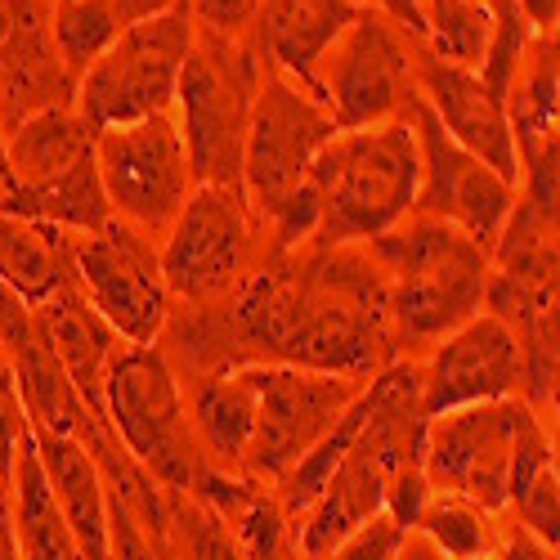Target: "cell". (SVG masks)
<instances>
[{
  "instance_id": "1",
  "label": "cell",
  "mask_w": 560,
  "mask_h": 560,
  "mask_svg": "<svg viewBox=\"0 0 560 560\" xmlns=\"http://www.w3.org/2000/svg\"><path fill=\"white\" fill-rule=\"evenodd\" d=\"M158 350L179 382L256 363L372 382L399 359L386 318V273L363 243L265 252L224 301L175 305Z\"/></svg>"
},
{
  "instance_id": "2",
  "label": "cell",
  "mask_w": 560,
  "mask_h": 560,
  "mask_svg": "<svg viewBox=\"0 0 560 560\" xmlns=\"http://www.w3.org/2000/svg\"><path fill=\"white\" fill-rule=\"evenodd\" d=\"M386 273V318L399 359H417L485 310L489 247L448 220L412 211L363 243Z\"/></svg>"
},
{
  "instance_id": "3",
  "label": "cell",
  "mask_w": 560,
  "mask_h": 560,
  "mask_svg": "<svg viewBox=\"0 0 560 560\" xmlns=\"http://www.w3.org/2000/svg\"><path fill=\"white\" fill-rule=\"evenodd\" d=\"M332 135L337 126L314 95H305L292 77L260 63V90L243 139L238 189L265 224L269 252H288L314 238L318 211L310 198V166Z\"/></svg>"
},
{
  "instance_id": "4",
  "label": "cell",
  "mask_w": 560,
  "mask_h": 560,
  "mask_svg": "<svg viewBox=\"0 0 560 560\" xmlns=\"http://www.w3.org/2000/svg\"><path fill=\"white\" fill-rule=\"evenodd\" d=\"M417 179H422V153L404 117L337 130L310 166V198L318 211L310 243L346 247L382 238L386 229L412 215Z\"/></svg>"
},
{
  "instance_id": "5",
  "label": "cell",
  "mask_w": 560,
  "mask_h": 560,
  "mask_svg": "<svg viewBox=\"0 0 560 560\" xmlns=\"http://www.w3.org/2000/svg\"><path fill=\"white\" fill-rule=\"evenodd\" d=\"M104 417L121 448L162 493L194 498L211 466L189 427L184 386L158 346H126L104 377Z\"/></svg>"
},
{
  "instance_id": "6",
  "label": "cell",
  "mask_w": 560,
  "mask_h": 560,
  "mask_svg": "<svg viewBox=\"0 0 560 560\" xmlns=\"http://www.w3.org/2000/svg\"><path fill=\"white\" fill-rule=\"evenodd\" d=\"M260 90V55L252 36H220L194 27L171 117L179 126L198 184H238L243 139Z\"/></svg>"
},
{
  "instance_id": "7",
  "label": "cell",
  "mask_w": 560,
  "mask_h": 560,
  "mask_svg": "<svg viewBox=\"0 0 560 560\" xmlns=\"http://www.w3.org/2000/svg\"><path fill=\"white\" fill-rule=\"evenodd\" d=\"M265 252V224L238 184H198L158 243V265L175 305H211L238 288Z\"/></svg>"
},
{
  "instance_id": "8",
  "label": "cell",
  "mask_w": 560,
  "mask_h": 560,
  "mask_svg": "<svg viewBox=\"0 0 560 560\" xmlns=\"http://www.w3.org/2000/svg\"><path fill=\"white\" fill-rule=\"evenodd\" d=\"M547 427L525 399H493L440 412L422 431V471L431 493L462 498L489 516H506L511 471L525 440Z\"/></svg>"
},
{
  "instance_id": "9",
  "label": "cell",
  "mask_w": 560,
  "mask_h": 560,
  "mask_svg": "<svg viewBox=\"0 0 560 560\" xmlns=\"http://www.w3.org/2000/svg\"><path fill=\"white\" fill-rule=\"evenodd\" d=\"M412 36L382 10L359 5L350 27L318 59L310 95L337 130L399 121L417 100Z\"/></svg>"
},
{
  "instance_id": "10",
  "label": "cell",
  "mask_w": 560,
  "mask_h": 560,
  "mask_svg": "<svg viewBox=\"0 0 560 560\" xmlns=\"http://www.w3.org/2000/svg\"><path fill=\"white\" fill-rule=\"evenodd\" d=\"M189 45H194V23L179 5L130 23L77 77V113L95 130L171 113Z\"/></svg>"
},
{
  "instance_id": "11",
  "label": "cell",
  "mask_w": 560,
  "mask_h": 560,
  "mask_svg": "<svg viewBox=\"0 0 560 560\" xmlns=\"http://www.w3.org/2000/svg\"><path fill=\"white\" fill-rule=\"evenodd\" d=\"M95 166L113 220L162 243L184 202L194 198L198 179L184 153V139L171 113L108 126L95 135Z\"/></svg>"
},
{
  "instance_id": "12",
  "label": "cell",
  "mask_w": 560,
  "mask_h": 560,
  "mask_svg": "<svg viewBox=\"0 0 560 560\" xmlns=\"http://www.w3.org/2000/svg\"><path fill=\"white\" fill-rule=\"evenodd\" d=\"M243 372H247V386L256 399V422H252L243 476L260 480L269 489L341 422V412L368 386L354 377H332V372L273 368V363H256Z\"/></svg>"
},
{
  "instance_id": "13",
  "label": "cell",
  "mask_w": 560,
  "mask_h": 560,
  "mask_svg": "<svg viewBox=\"0 0 560 560\" xmlns=\"http://www.w3.org/2000/svg\"><path fill=\"white\" fill-rule=\"evenodd\" d=\"M72 283L126 346H158L175 310L158 265V243L108 220L72 243Z\"/></svg>"
},
{
  "instance_id": "14",
  "label": "cell",
  "mask_w": 560,
  "mask_h": 560,
  "mask_svg": "<svg viewBox=\"0 0 560 560\" xmlns=\"http://www.w3.org/2000/svg\"><path fill=\"white\" fill-rule=\"evenodd\" d=\"M404 121L412 126L417 153H422V179H417V207L412 211L448 220L462 233H471L480 247H493L511 207H516V184L502 179L498 171H489L466 149H457L444 135V126L431 117V108L422 104V95L412 100Z\"/></svg>"
},
{
  "instance_id": "15",
  "label": "cell",
  "mask_w": 560,
  "mask_h": 560,
  "mask_svg": "<svg viewBox=\"0 0 560 560\" xmlns=\"http://www.w3.org/2000/svg\"><path fill=\"white\" fill-rule=\"evenodd\" d=\"M422 372V417L453 412L466 404H493V399H521L525 363L511 328L493 314L466 318L457 332H448L440 346L417 359Z\"/></svg>"
},
{
  "instance_id": "16",
  "label": "cell",
  "mask_w": 560,
  "mask_h": 560,
  "mask_svg": "<svg viewBox=\"0 0 560 560\" xmlns=\"http://www.w3.org/2000/svg\"><path fill=\"white\" fill-rule=\"evenodd\" d=\"M412 72H417V95H422V104L431 108V117L444 126L453 144L521 189V162H516V144H511L506 104L476 77V68L435 59L427 45H412Z\"/></svg>"
},
{
  "instance_id": "17",
  "label": "cell",
  "mask_w": 560,
  "mask_h": 560,
  "mask_svg": "<svg viewBox=\"0 0 560 560\" xmlns=\"http://www.w3.org/2000/svg\"><path fill=\"white\" fill-rule=\"evenodd\" d=\"M50 108H77V72L63 63L50 0H19L14 32L0 50V130H14Z\"/></svg>"
},
{
  "instance_id": "18",
  "label": "cell",
  "mask_w": 560,
  "mask_h": 560,
  "mask_svg": "<svg viewBox=\"0 0 560 560\" xmlns=\"http://www.w3.org/2000/svg\"><path fill=\"white\" fill-rule=\"evenodd\" d=\"M359 0H256L252 45L265 68L292 77L305 95L318 59L350 27Z\"/></svg>"
},
{
  "instance_id": "19",
  "label": "cell",
  "mask_w": 560,
  "mask_h": 560,
  "mask_svg": "<svg viewBox=\"0 0 560 560\" xmlns=\"http://www.w3.org/2000/svg\"><path fill=\"white\" fill-rule=\"evenodd\" d=\"M32 444H36L45 480H50V493L77 538L81 560H113V511H108V489L95 457L72 435H55V431H32Z\"/></svg>"
},
{
  "instance_id": "20",
  "label": "cell",
  "mask_w": 560,
  "mask_h": 560,
  "mask_svg": "<svg viewBox=\"0 0 560 560\" xmlns=\"http://www.w3.org/2000/svg\"><path fill=\"white\" fill-rule=\"evenodd\" d=\"M32 310L40 318L45 337H50V346H55L63 372H68L72 390L95 412H104V377H108L113 359L126 350V341L108 328L95 310H90V301L77 292V283L55 292L45 305H32Z\"/></svg>"
},
{
  "instance_id": "21",
  "label": "cell",
  "mask_w": 560,
  "mask_h": 560,
  "mask_svg": "<svg viewBox=\"0 0 560 560\" xmlns=\"http://www.w3.org/2000/svg\"><path fill=\"white\" fill-rule=\"evenodd\" d=\"M502 104H506L511 144H516L521 166L560 153V130H556L560 126V40L556 32H538L529 40Z\"/></svg>"
},
{
  "instance_id": "22",
  "label": "cell",
  "mask_w": 560,
  "mask_h": 560,
  "mask_svg": "<svg viewBox=\"0 0 560 560\" xmlns=\"http://www.w3.org/2000/svg\"><path fill=\"white\" fill-rule=\"evenodd\" d=\"M184 404H189V427L198 435V448L211 471L220 476H243L247 444H252V422H256V399L247 386V372H220V377L202 382H179Z\"/></svg>"
},
{
  "instance_id": "23",
  "label": "cell",
  "mask_w": 560,
  "mask_h": 560,
  "mask_svg": "<svg viewBox=\"0 0 560 560\" xmlns=\"http://www.w3.org/2000/svg\"><path fill=\"white\" fill-rule=\"evenodd\" d=\"M72 243L77 233L0 211V288L27 305H45L72 288Z\"/></svg>"
},
{
  "instance_id": "24",
  "label": "cell",
  "mask_w": 560,
  "mask_h": 560,
  "mask_svg": "<svg viewBox=\"0 0 560 560\" xmlns=\"http://www.w3.org/2000/svg\"><path fill=\"white\" fill-rule=\"evenodd\" d=\"M10 521H14V547L23 560H81L77 538L63 521V511L50 493V480L40 471V457L32 444V431H23L14 476H10Z\"/></svg>"
},
{
  "instance_id": "25",
  "label": "cell",
  "mask_w": 560,
  "mask_h": 560,
  "mask_svg": "<svg viewBox=\"0 0 560 560\" xmlns=\"http://www.w3.org/2000/svg\"><path fill=\"white\" fill-rule=\"evenodd\" d=\"M95 126H90L77 108H50L23 126H14L5 135L10 149V166L19 189H36V184H50L68 171H77L81 162L95 158Z\"/></svg>"
},
{
  "instance_id": "26",
  "label": "cell",
  "mask_w": 560,
  "mask_h": 560,
  "mask_svg": "<svg viewBox=\"0 0 560 560\" xmlns=\"http://www.w3.org/2000/svg\"><path fill=\"white\" fill-rule=\"evenodd\" d=\"M175 0H50V27L63 63L81 77L139 19L171 10Z\"/></svg>"
},
{
  "instance_id": "27",
  "label": "cell",
  "mask_w": 560,
  "mask_h": 560,
  "mask_svg": "<svg viewBox=\"0 0 560 560\" xmlns=\"http://www.w3.org/2000/svg\"><path fill=\"white\" fill-rule=\"evenodd\" d=\"M412 529H422L448 560H489L498 516H489V511L462 502V498L431 493V502L422 506V516H417Z\"/></svg>"
},
{
  "instance_id": "28",
  "label": "cell",
  "mask_w": 560,
  "mask_h": 560,
  "mask_svg": "<svg viewBox=\"0 0 560 560\" xmlns=\"http://www.w3.org/2000/svg\"><path fill=\"white\" fill-rule=\"evenodd\" d=\"M166 560H243V551L207 502L166 493Z\"/></svg>"
},
{
  "instance_id": "29",
  "label": "cell",
  "mask_w": 560,
  "mask_h": 560,
  "mask_svg": "<svg viewBox=\"0 0 560 560\" xmlns=\"http://www.w3.org/2000/svg\"><path fill=\"white\" fill-rule=\"evenodd\" d=\"M489 5V40H485V55L476 63V77L493 90L498 100H506V90H511V77H516L525 50H529V40L538 36L529 27V19L521 14L516 0H485Z\"/></svg>"
},
{
  "instance_id": "30",
  "label": "cell",
  "mask_w": 560,
  "mask_h": 560,
  "mask_svg": "<svg viewBox=\"0 0 560 560\" xmlns=\"http://www.w3.org/2000/svg\"><path fill=\"white\" fill-rule=\"evenodd\" d=\"M404 542H408V529L395 516H386V511H377L372 521L350 529L323 560H399Z\"/></svg>"
},
{
  "instance_id": "31",
  "label": "cell",
  "mask_w": 560,
  "mask_h": 560,
  "mask_svg": "<svg viewBox=\"0 0 560 560\" xmlns=\"http://www.w3.org/2000/svg\"><path fill=\"white\" fill-rule=\"evenodd\" d=\"M23 431H27V417H23V404H19V386H14V368L0 350V485H10L14 476V457H19V444H23Z\"/></svg>"
},
{
  "instance_id": "32",
  "label": "cell",
  "mask_w": 560,
  "mask_h": 560,
  "mask_svg": "<svg viewBox=\"0 0 560 560\" xmlns=\"http://www.w3.org/2000/svg\"><path fill=\"white\" fill-rule=\"evenodd\" d=\"M175 5L189 14L194 27L202 32H220V36H252V19H256V0H175Z\"/></svg>"
},
{
  "instance_id": "33",
  "label": "cell",
  "mask_w": 560,
  "mask_h": 560,
  "mask_svg": "<svg viewBox=\"0 0 560 560\" xmlns=\"http://www.w3.org/2000/svg\"><path fill=\"white\" fill-rule=\"evenodd\" d=\"M108 511H113V560H166V547L153 542L121 502L108 498Z\"/></svg>"
},
{
  "instance_id": "34",
  "label": "cell",
  "mask_w": 560,
  "mask_h": 560,
  "mask_svg": "<svg viewBox=\"0 0 560 560\" xmlns=\"http://www.w3.org/2000/svg\"><path fill=\"white\" fill-rule=\"evenodd\" d=\"M489 560H556V547L538 542L529 529H521L511 516H498L493 529V556Z\"/></svg>"
},
{
  "instance_id": "35",
  "label": "cell",
  "mask_w": 560,
  "mask_h": 560,
  "mask_svg": "<svg viewBox=\"0 0 560 560\" xmlns=\"http://www.w3.org/2000/svg\"><path fill=\"white\" fill-rule=\"evenodd\" d=\"M359 5H372V10H382V14H390L412 40H422V19H417V10L408 5V0H359Z\"/></svg>"
},
{
  "instance_id": "36",
  "label": "cell",
  "mask_w": 560,
  "mask_h": 560,
  "mask_svg": "<svg viewBox=\"0 0 560 560\" xmlns=\"http://www.w3.org/2000/svg\"><path fill=\"white\" fill-rule=\"evenodd\" d=\"M521 14L529 19L534 32H556V19H560V0H516Z\"/></svg>"
},
{
  "instance_id": "37",
  "label": "cell",
  "mask_w": 560,
  "mask_h": 560,
  "mask_svg": "<svg viewBox=\"0 0 560 560\" xmlns=\"http://www.w3.org/2000/svg\"><path fill=\"white\" fill-rule=\"evenodd\" d=\"M0 560H23L14 547V521H10V489H0Z\"/></svg>"
},
{
  "instance_id": "38",
  "label": "cell",
  "mask_w": 560,
  "mask_h": 560,
  "mask_svg": "<svg viewBox=\"0 0 560 560\" xmlns=\"http://www.w3.org/2000/svg\"><path fill=\"white\" fill-rule=\"evenodd\" d=\"M19 194V179H14V166H10V149H5V130H0V211H10Z\"/></svg>"
},
{
  "instance_id": "39",
  "label": "cell",
  "mask_w": 560,
  "mask_h": 560,
  "mask_svg": "<svg viewBox=\"0 0 560 560\" xmlns=\"http://www.w3.org/2000/svg\"><path fill=\"white\" fill-rule=\"evenodd\" d=\"M14 19H19V0H0V50H5V40L14 32Z\"/></svg>"
},
{
  "instance_id": "40",
  "label": "cell",
  "mask_w": 560,
  "mask_h": 560,
  "mask_svg": "<svg viewBox=\"0 0 560 560\" xmlns=\"http://www.w3.org/2000/svg\"><path fill=\"white\" fill-rule=\"evenodd\" d=\"M0 489H10V485H0Z\"/></svg>"
}]
</instances>
